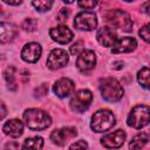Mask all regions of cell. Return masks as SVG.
Returning a JSON list of instances; mask_svg holds the SVG:
<instances>
[{
    "label": "cell",
    "instance_id": "6da1fadb",
    "mask_svg": "<svg viewBox=\"0 0 150 150\" xmlns=\"http://www.w3.org/2000/svg\"><path fill=\"white\" fill-rule=\"evenodd\" d=\"M23 120L26 125L32 130H43L52 124L50 116L46 111L36 108L27 109L23 112Z\"/></svg>",
    "mask_w": 150,
    "mask_h": 150
},
{
    "label": "cell",
    "instance_id": "7a4b0ae2",
    "mask_svg": "<svg viewBox=\"0 0 150 150\" xmlns=\"http://www.w3.org/2000/svg\"><path fill=\"white\" fill-rule=\"evenodd\" d=\"M100 90L102 97L108 102H117L123 96V88L121 83L112 77H107L102 80L100 84Z\"/></svg>",
    "mask_w": 150,
    "mask_h": 150
},
{
    "label": "cell",
    "instance_id": "3957f363",
    "mask_svg": "<svg viewBox=\"0 0 150 150\" xmlns=\"http://www.w3.org/2000/svg\"><path fill=\"white\" fill-rule=\"evenodd\" d=\"M115 116L108 109H100L97 110L91 117V129L95 132H104L111 129L115 125Z\"/></svg>",
    "mask_w": 150,
    "mask_h": 150
},
{
    "label": "cell",
    "instance_id": "277c9868",
    "mask_svg": "<svg viewBox=\"0 0 150 150\" xmlns=\"http://www.w3.org/2000/svg\"><path fill=\"white\" fill-rule=\"evenodd\" d=\"M150 122V108L144 104L134 107L128 116V125L135 129H142Z\"/></svg>",
    "mask_w": 150,
    "mask_h": 150
},
{
    "label": "cell",
    "instance_id": "5b68a950",
    "mask_svg": "<svg viewBox=\"0 0 150 150\" xmlns=\"http://www.w3.org/2000/svg\"><path fill=\"white\" fill-rule=\"evenodd\" d=\"M107 21L115 28H120L124 32H130L132 29V20L130 15L123 11L115 9L107 14Z\"/></svg>",
    "mask_w": 150,
    "mask_h": 150
},
{
    "label": "cell",
    "instance_id": "8992f818",
    "mask_svg": "<svg viewBox=\"0 0 150 150\" xmlns=\"http://www.w3.org/2000/svg\"><path fill=\"white\" fill-rule=\"evenodd\" d=\"M93 101V94L88 89H81L74 94L73 98L70 100V108L75 112H83L86 111Z\"/></svg>",
    "mask_w": 150,
    "mask_h": 150
},
{
    "label": "cell",
    "instance_id": "52a82bcc",
    "mask_svg": "<svg viewBox=\"0 0 150 150\" xmlns=\"http://www.w3.org/2000/svg\"><path fill=\"white\" fill-rule=\"evenodd\" d=\"M75 28L80 30H93L97 26V18L96 14L93 12H81L74 19Z\"/></svg>",
    "mask_w": 150,
    "mask_h": 150
},
{
    "label": "cell",
    "instance_id": "ba28073f",
    "mask_svg": "<svg viewBox=\"0 0 150 150\" xmlns=\"http://www.w3.org/2000/svg\"><path fill=\"white\" fill-rule=\"evenodd\" d=\"M68 60H69V56H68L67 52L63 49L56 48L50 52V54L47 59V67L52 70H55V69L64 67L68 63Z\"/></svg>",
    "mask_w": 150,
    "mask_h": 150
},
{
    "label": "cell",
    "instance_id": "9c48e42d",
    "mask_svg": "<svg viewBox=\"0 0 150 150\" xmlns=\"http://www.w3.org/2000/svg\"><path fill=\"white\" fill-rule=\"evenodd\" d=\"M77 135V131L75 128L67 127V128H61V129H55L50 134V138L53 143L56 145H64L70 138L75 137Z\"/></svg>",
    "mask_w": 150,
    "mask_h": 150
},
{
    "label": "cell",
    "instance_id": "30bf717a",
    "mask_svg": "<svg viewBox=\"0 0 150 150\" xmlns=\"http://www.w3.org/2000/svg\"><path fill=\"white\" fill-rule=\"evenodd\" d=\"M125 141V132L121 129L110 132L101 138V144L104 148L112 149V148H120Z\"/></svg>",
    "mask_w": 150,
    "mask_h": 150
},
{
    "label": "cell",
    "instance_id": "8fae6325",
    "mask_svg": "<svg viewBox=\"0 0 150 150\" xmlns=\"http://www.w3.org/2000/svg\"><path fill=\"white\" fill-rule=\"evenodd\" d=\"M95 64H96V55L93 50L87 49V50H82L79 54L76 66L80 70H82V71L90 70L95 67Z\"/></svg>",
    "mask_w": 150,
    "mask_h": 150
},
{
    "label": "cell",
    "instance_id": "7c38bea8",
    "mask_svg": "<svg viewBox=\"0 0 150 150\" xmlns=\"http://www.w3.org/2000/svg\"><path fill=\"white\" fill-rule=\"evenodd\" d=\"M41 53H42V49H41V46L39 43H36V42H29V43H27L22 48L21 57L26 62L34 63V62H36L40 59Z\"/></svg>",
    "mask_w": 150,
    "mask_h": 150
},
{
    "label": "cell",
    "instance_id": "4fadbf2b",
    "mask_svg": "<svg viewBox=\"0 0 150 150\" xmlns=\"http://www.w3.org/2000/svg\"><path fill=\"white\" fill-rule=\"evenodd\" d=\"M53 90L56 94V96L63 98V97H67V96H69L70 94L74 93L75 84L70 79L62 77V79H60L55 82V84L53 87Z\"/></svg>",
    "mask_w": 150,
    "mask_h": 150
},
{
    "label": "cell",
    "instance_id": "5bb4252c",
    "mask_svg": "<svg viewBox=\"0 0 150 150\" xmlns=\"http://www.w3.org/2000/svg\"><path fill=\"white\" fill-rule=\"evenodd\" d=\"M49 34H50V38L59 42V43H68L73 40L74 35H73V32L67 27V26H63V25H60L55 28H52L49 30Z\"/></svg>",
    "mask_w": 150,
    "mask_h": 150
},
{
    "label": "cell",
    "instance_id": "9a60e30c",
    "mask_svg": "<svg viewBox=\"0 0 150 150\" xmlns=\"http://www.w3.org/2000/svg\"><path fill=\"white\" fill-rule=\"evenodd\" d=\"M136 47H137V42L134 38L124 36V38L116 40L115 45L112 46L111 52L112 53H130L135 50Z\"/></svg>",
    "mask_w": 150,
    "mask_h": 150
},
{
    "label": "cell",
    "instance_id": "2e32d148",
    "mask_svg": "<svg viewBox=\"0 0 150 150\" xmlns=\"http://www.w3.org/2000/svg\"><path fill=\"white\" fill-rule=\"evenodd\" d=\"M96 38H97V41L104 47H112L117 40L116 33L109 27H102L97 32Z\"/></svg>",
    "mask_w": 150,
    "mask_h": 150
},
{
    "label": "cell",
    "instance_id": "e0dca14e",
    "mask_svg": "<svg viewBox=\"0 0 150 150\" xmlns=\"http://www.w3.org/2000/svg\"><path fill=\"white\" fill-rule=\"evenodd\" d=\"M2 130L6 135L11 136V137H19L22 135V131H23V124L20 120H16V118H13V120H9L7 121L4 127H2Z\"/></svg>",
    "mask_w": 150,
    "mask_h": 150
},
{
    "label": "cell",
    "instance_id": "ac0fdd59",
    "mask_svg": "<svg viewBox=\"0 0 150 150\" xmlns=\"http://www.w3.org/2000/svg\"><path fill=\"white\" fill-rule=\"evenodd\" d=\"M15 35H16V28L14 25L1 22V25H0V40L2 43L12 41Z\"/></svg>",
    "mask_w": 150,
    "mask_h": 150
},
{
    "label": "cell",
    "instance_id": "d6986e66",
    "mask_svg": "<svg viewBox=\"0 0 150 150\" xmlns=\"http://www.w3.org/2000/svg\"><path fill=\"white\" fill-rule=\"evenodd\" d=\"M148 141H149L148 135L145 132H139V134H137V135H135L132 137L129 146L131 149H141V148H143L148 143Z\"/></svg>",
    "mask_w": 150,
    "mask_h": 150
},
{
    "label": "cell",
    "instance_id": "ffe728a7",
    "mask_svg": "<svg viewBox=\"0 0 150 150\" xmlns=\"http://www.w3.org/2000/svg\"><path fill=\"white\" fill-rule=\"evenodd\" d=\"M137 80L143 88L150 89V68H142L137 74Z\"/></svg>",
    "mask_w": 150,
    "mask_h": 150
},
{
    "label": "cell",
    "instance_id": "44dd1931",
    "mask_svg": "<svg viewBox=\"0 0 150 150\" xmlns=\"http://www.w3.org/2000/svg\"><path fill=\"white\" fill-rule=\"evenodd\" d=\"M42 146H43V139L42 137H39V136L27 138L22 144L23 149H41Z\"/></svg>",
    "mask_w": 150,
    "mask_h": 150
},
{
    "label": "cell",
    "instance_id": "7402d4cb",
    "mask_svg": "<svg viewBox=\"0 0 150 150\" xmlns=\"http://www.w3.org/2000/svg\"><path fill=\"white\" fill-rule=\"evenodd\" d=\"M14 67H8L6 73H5V77H6V81L8 83V88L11 90H15L16 89V82H15V75H14Z\"/></svg>",
    "mask_w": 150,
    "mask_h": 150
},
{
    "label": "cell",
    "instance_id": "603a6c76",
    "mask_svg": "<svg viewBox=\"0 0 150 150\" xmlns=\"http://www.w3.org/2000/svg\"><path fill=\"white\" fill-rule=\"evenodd\" d=\"M54 0H33V6L40 11V12H46L50 9Z\"/></svg>",
    "mask_w": 150,
    "mask_h": 150
},
{
    "label": "cell",
    "instance_id": "cb8c5ba5",
    "mask_svg": "<svg viewBox=\"0 0 150 150\" xmlns=\"http://www.w3.org/2000/svg\"><path fill=\"white\" fill-rule=\"evenodd\" d=\"M138 34H139V36H141L145 42L150 43V23L143 26V27L139 29Z\"/></svg>",
    "mask_w": 150,
    "mask_h": 150
},
{
    "label": "cell",
    "instance_id": "d4e9b609",
    "mask_svg": "<svg viewBox=\"0 0 150 150\" xmlns=\"http://www.w3.org/2000/svg\"><path fill=\"white\" fill-rule=\"evenodd\" d=\"M36 25H38L36 20H34V19H26V20L22 22V28H23L25 30L33 32V30H35Z\"/></svg>",
    "mask_w": 150,
    "mask_h": 150
},
{
    "label": "cell",
    "instance_id": "484cf974",
    "mask_svg": "<svg viewBox=\"0 0 150 150\" xmlns=\"http://www.w3.org/2000/svg\"><path fill=\"white\" fill-rule=\"evenodd\" d=\"M97 5L96 0H79V6L83 9H91L95 8Z\"/></svg>",
    "mask_w": 150,
    "mask_h": 150
},
{
    "label": "cell",
    "instance_id": "4316f807",
    "mask_svg": "<svg viewBox=\"0 0 150 150\" xmlns=\"http://www.w3.org/2000/svg\"><path fill=\"white\" fill-rule=\"evenodd\" d=\"M82 50H83V42H82V41H77V42H75V43L70 47V53H71L73 55H77V54H80Z\"/></svg>",
    "mask_w": 150,
    "mask_h": 150
},
{
    "label": "cell",
    "instance_id": "83f0119b",
    "mask_svg": "<svg viewBox=\"0 0 150 150\" xmlns=\"http://www.w3.org/2000/svg\"><path fill=\"white\" fill-rule=\"evenodd\" d=\"M48 91V86L46 83H42L41 86H39L36 89H35V96L38 97H41V96H45Z\"/></svg>",
    "mask_w": 150,
    "mask_h": 150
},
{
    "label": "cell",
    "instance_id": "f1b7e54d",
    "mask_svg": "<svg viewBox=\"0 0 150 150\" xmlns=\"http://www.w3.org/2000/svg\"><path fill=\"white\" fill-rule=\"evenodd\" d=\"M69 148H70V149H86V148H88V144H87L84 141L81 139V141H77V142L70 144Z\"/></svg>",
    "mask_w": 150,
    "mask_h": 150
},
{
    "label": "cell",
    "instance_id": "f546056e",
    "mask_svg": "<svg viewBox=\"0 0 150 150\" xmlns=\"http://www.w3.org/2000/svg\"><path fill=\"white\" fill-rule=\"evenodd\" d=\"M68 14H69V12H68L67 8H61L60 14H59V19H57V20H66V19L68 18Z\"/></svg>",
    "mask_w": 150,
    "mask_h": 150
},
{
    "label": "cell",
    "instance_id": "4dcf8cb0",
    "mask_svg": "<svg viewBox=\"0 0 150 150\" xmlns=\"http://www.w3.org/2000/svg\"><path fill=\"white\" fill-rule=\"evenodd\" d=\"M141 11H142L143 13H145V14L150 15V0H149V1H146V2H144V4L142 5Z\"/></svg>",
    "mask_w": 150,
    "mask_h": 150
},
{
    "label": "cell",
    "instance_id": "1f68e13d",
    "mask_svg": "<svg viewBox=\"0 0 150 150\" xmlns=\"http://www.w3.org/2000/svg\"><path fill=\"white\" fill-rule=\"evenodd\" d=\"M4 2L8 4V5H13V6H16V5H20L23 0H2Z\"/></svg>",
    "mask_w": 150,
    "mask_h": 150
},
{
    "label": "cell",
    "instance_id": "d6a6232c",
    "mask_svg": "<svg viewBox=\"0 0 150 150\" xmlns=\"http://www.w3.org/2000/svg\"><path fill=\"white\" fill-rule=\"evenodd\" d=\"M1 109H2V112H1V118H4L6 116V108H5V104L1 103Z\"/></svg>",
    "mask_w": 150,
    "mask_h": 150
},
{
    "label": "cell",
    "instance_id": "836d02e7",
    "mask_svg": "<svg viewBox=\"0 0 150 150\" xmlns=\"http://www.w3.org/2000/svg\"><path fill=\"white\" fill-rule=\"evenodd\" d=\"M19 145H16V144H7L6 145V148H18Z\"/></svg>",
    "mask_w": 150,
    "mask_h": 150
},
{
    "label": "cell",
    "instance_id": "e575fe53",
    "mask_svg": "<svg viewBox=\"0 0 150 150\" xmlns=\"http://www.w3.org/2000/svg\"><path fill=\"white\" fill-rule=\"evenodd\" d=\"M63 2H66V4H71V2H74L75 0H62Z\"/></svg>",
    "mask_w": 150,
    "mask_h": 150
},
{
    "label": "cell",
    "instance_id": "d590c367",
    "mask_svg": "<svg viewBox=\"0 0 150 150\" xmlns=\"http://www.w3.org/2000/svg\"><path fill=\"white\" fill-rule=\"evenodd\" d=\"M124 1H132V0H124Z\"/></svg>",
    "mask_w": 150,
    "mask_h": 150
}]
</instances>
